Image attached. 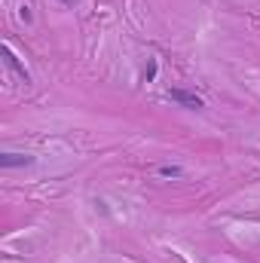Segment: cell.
<instances>
[{"label": "cell", "mask_w": 260, "mask_h": 263, "mask_svg": "<svg viewBox=\"0 0 260 263\" xmlns=\"http://www.w3.org/2000/svg\"><path fill=\"white\" fill-rule=\"evenodd\" d=\"M165 98L175 101V104H181V107H187V110H202V107H205V101H202L196 92H187V89H169Z\"/></svg>", "instance_id": "obj_1"}, {"label": "cell", "mask_w": 260, "mask_h": 263, "mask_svg": "<svg viewBox=\"0 0 260 263\" xmlns=\"http://www.w3.org/2000/svg\"><path fill=\"white\" fill-rule=\"evenodd\" d=\"M37 159L31 156V153H0V168H28V165H34Z\"/></svg>", "instance_id": "obj_2"}, {"label": "cell", "mask_w": 260, "mask_h": 263, "mask_svg": "<svg viewBox=\"0 0 260 263\" xmlns=\"http://www.w3.org/2000/svg\"><path fill=\"white\" fill-rule=\"evenodd\" d=\"M159 175H162V178H181L184 172H181L178 165H159Z\"/></svg>", "instance_id": "obj_5"}, {"label": "cell", "mask_w": 260, "mask_h": 263, "mask_svg": "<svg viewBox=\"0 0 260 263\" xmlns=\"http://www.w3.org/2000/svg\"><path fill=\"white\" fill-rule=\"evenodd\" d=\"M59 3H70V0H59Z\"/></svg>", "instance_id": "obj_6"}, {"label": "cell", "mask_w": 260, "mask_h": 263, "mask_svg": "<svg viewBox=\"0 0 260 263\" xmlns=\"http://www.w3.org/2000/svg\"><path fill=\"white\" fill-rule=\"evenodd\" d=\"M3 62H6V67H9V70H15V73H18V80L31 83V73H28V67L18 62V55H15V52H12L9 46H3Z\"/></svg>", "instance_id": "obj_3"}, {"label": "cell", "mask_w": 260, "mask_h": 263, "mask_svg": "<svg viewBox=\"0 0 260 263\" xmlns=\"http://www.w3.org/2000/svg\"><path fill=\"white\" fill-rule=\"evenodd\" d=\"M156 70H159L156 59H150V62H147V67H144V83H153V80H156Z\"/></svg>", "instance_id": "obj_4"}]
</instances>
